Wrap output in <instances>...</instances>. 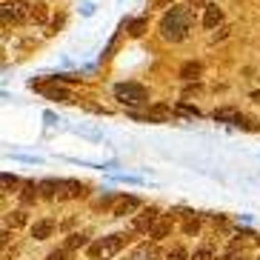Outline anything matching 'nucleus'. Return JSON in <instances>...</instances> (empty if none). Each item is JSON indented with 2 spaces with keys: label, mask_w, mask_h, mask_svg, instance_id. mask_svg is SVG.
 <instances>
[{
  "label": "nucleus",
  "mask_w": 260,
  "mask_h": 260,
  "mask_svg": "<svg viewBox=\"0 0 260 260\" xmlns=\"http://www.w3.org/2000/svg\"><path fill=\"white\" fill-rule=\"evenodd\" d=\"M157 257V249L154 246H140L138 254H135V260H154Z\"/></svg>",
  "instance_id": "obj_23"
},
{
  "label": "nucleus",
  "mask_w": 260,
  "mask_h": 260,
  "mask_svg": "<svg viewBox=\"0 0 260 260\" xmlns=\"http://www.w3.org/2000/svg\"><path fill=\"white\" fill-rule=\"evenodd\" d=\"M252 100H254V103H260V92H252Z\"/></svg>",
  "instance_id": "obj_33"
},
{
  "label": "nucleus",
  "mask_w": 260,
  "mask_h": 260,
  "mask_svg": "<svg viewBox=\"0 0 260 260\" xmlns=\"http://www.w3.org/2000/svg\"><path fill=\"white\" fill-rule=\"evenodd\" d=\"M75 135H80V138H89V140H103V132L94 129V126H75Z\"/></svg>",
  "instance_id": "obj_20"
},
{
  "label": "nucleus",
  "mask_w": 260,
  "mask_h": 260,
  "mask_svg": "<svg viewBox=\"0 0 260 260\" xmlns=\"http://www.w3.org/2000/svg\"><path fill=\"white\" fill-rule=\"evenodd\" d=\"M0 183H3V191H12V189H17V186H20V180H17V175H12V172H3Z\"/></svg>",
  "instance_id": "obj_22"
},
{
  "label": "nucleus",
  "mask_w": 260,
  "mask_h": 260,
  "mask_svg": "<svg viewBox=\"0 0 260 260\" xmlns=\"http://www.w3.org/2000/svg\"><path fill=\"white\" fill-rule=\"evenodd\" d=\"M80 12H83V17H92L94 15V3H83V6H80Z\"/></svg>",
  "instance_id": "obj_31"
},
{
  "label": "nucleus",
  "mask_w": 260,
  "mask_h": 260,
  "mask_svg": "<svg viewBox=\"0 0 260 260\" xmlns=\"http://www.w3.org/2000/svg\"><path fill=\"white\" fill-rule=\"evenodd\" d=\"M29 3H23V0H3V23H17V20H29Z\"/></svg>",
  "instance_id": "obj_5"
},
{
  "label": "nucleus",
  "mask_w": 260,
  "mask_h": 260,
  "mask_svg": "<svg viewBox=\"0 0 260 260\" xmlns=\"http://www.w3.org/2000/svg\"><path fill=\"white\" fill-rule=\"evenodd\" d=\"M183 217H186V220H183V232H186V235H198V232H200V217H198V214H194V212H183Z\"/></svg>",
  "instance_id": "obj_18"
},
{
  "label": "nucleus",
  "mask_w": 260,
  "mask_h": 260,
  "mask_svg": "<svg viewBox=\"0 0 260 260\" xmlns=\"http://www.w3.org/2000/svg\"><path fill=\"white\" fill-rule=\"evenodd\" d=\"M72 252L66 249V246H60V249H52V252L46 254V260H69Z\"/></svg>",
  "instance_id": "obj_24"
},
{
  "label": "nucleus",
  "mask_w": 260,
  "mask_h": 260,
  "mask_svg": "<svg viewBox=\"0 0 260 260\" xmlns=\"http://www.w3.org/2000/svg\"><path fill=\"white\" fill-rule=\"evenodd\" d=\"M220 23H223V9L217 3H206L203 6V26L206 29H217Z\"/></svg>",
  "instance_id": "obj_10"
},
{
  "label": "nucleus",
  "mask_w": 260,
  "mask_h": 260,
  "mask_svg": "<svg viewBox=\"0 0 260 260\" xmlns=\"http://www.w3.org/2000/svg\"><path fill=\"white\" fill-rule=\"evenodd\" d=\"M229 26H217V31H214V35H212V38H209V40H212V43H220V40H226V38H229Z\"/></svg>",
  "instance_id": "obj_26"
},
{
  "label": "nucleus",
  "mask_w": 260,
  "mask_h": 260,
  "mask_svg": "<svg viewBox=\"0 0 260 260\" xmlns=\"http://www.w3.org/2000/svg\"><path fill=\"white\" fill-rule=\"evenodd\" d=\"M26 223H29V214H26V209L6 212V217H3V226H9V229H20V226H26Z\"/></svg>",
  "instance_id": "obj_13"
},
{
  "label": "nucleus",
  "mask_w": 260,
  "mask_h": 260,
  "mask_svg": "<svg viewBox=\"0 0 260 260\" xmlns=\"http://www.w3.org/2000/svg\"><path fill=\"white\" fill-rule=\"evenodd\" d=\"M40 198V189L35 180H29V183H23V191H20V203L23 206H29V203H35V200Z\"/></svg>",
  "instance_id": "obj_17"
},
{
  "label": "nucleus",
  "mask_w": 260,
  "mask_h": 260,
  "mask_svg": "<svg viewBox=\"0 0 260 260\" xmlns=\"http://www.w3.org/2000/svg\"><path fill=\"white\" fill-rule=\"evenodd\" d=\"M203 75V66H200V63H194V60H189V63H183V66H180V77H183V80H198V77Z\"/></svg>",
  "instance_id": "obj_16"
},
{
  "label": "nucleus",
  "mask_w": 260,
  "mask_h": 260,
  "mask_svg": "<svg viewBox=\"0 0 260 260\" xmlns=\"http://www.w3.org/2000/svg\"><path fill=\"white\" fill-rule=\"evenodd\" d=\"M191 260H217L214 257V246L212 243H203L194 249V254H191Z\"/></svg>",
  "instance_id": "obj_21"
},
{
  "label": "nucleus",
  "mask_w": 260,
  "mask_h": 260,
  "mask_svg": "<svg viewBox=\"0 0 260 260\" xmlns=\"http://www.w3.org/2000/svg\"><path fill=\"white\" fill-rule=\"evenodd\" d=\"M49 17V9L43 6V3H31V9H29V20L31 23H43Z\"/></svg>",
  "instance_id": "obj_19"
},
{
  "label": "nucleus",
  "mask_w": 260,
  "mask_h": 260,
  "mask_svg": "<svg viewBox=\"0 0 260 260\" xmlns=\"http://www.w3.org/2000/svg\"><path fill=\"white\" fill-rule=\"evenodd\" d=\"M12 157H15V160H23V163H43L38 154H17V152H12Z\"/></svg>",
  "instance_id": "obj_27"
},
{
  "label": "nucleus",
  "mask_w": 260,
  "mask_h": 260,
  "mask_svg": "<svg viewBox=\"0 0 260 260\" xmlns=\"http://www.w3.org/2000/svg\"><path fill=\"white\" fill-rule=\"evenodd\" d=\"M31 89H40L43 92V98L49 100H60V103H69V92L66 89H60V86H49V83H40V80H29Z\"/></svg>",
  "instance_id": "obj_9"
},
{
  "label": "nucleus",
  "mask_w": 260,
  "mask_h": 260,
  "mask_svg": "<svg viewBox=\"0 0 260 260\" xmlns=\"http://www.w3.org/2000/svg\"><path fill=\"white\" fill-rule=\"evenodd\" d=\"M38 189H40V198L57 200V191H60V177H46V180H40Z\"/></svg>",
  "instance_id": "obj_12"
},
{
  "label": "nucleus",
  "mask_w": 260,
  "mask_h": 260,
  "mask_svg": "<svg viewBox=\"0 0 260 260\" xmlns=\"http://www.w3.org/2000/svg\"><path fill=\"white\" fill-rule=\"evenodd\" d=\"M214 120L217 123H229V126H237V129H249V120H246L243 112H237L232 106H223L214 112Z\"/></svg>",
  "instance_id": "obj_8"
},
{
  "label": "nucleus",
  "mask_w": 260,
  "mask_h": 260,
  "mask_svg": "<svg viewBox=\"0 0 260 260\" xmlns=\"http://www.w3.org/2000/svg\"><path fill=\"white\" fill-rule=\"evenodd\" d=\"M126 243H129V235H126V232H115V235L100 237V240L89 243V246H86V252H89V257H92V260H109V257H115Z\"/></svg>",
  "instance_id": "obj_3"
},
{
  "label": "nucleus",
  "mask_w": 260,
  "mask_h": 260,
  "mask_svg": "<svg viewBox=\"0 0 260 260\" xmlns=\"http://www.w3.org/2000/svg\"><path fill=\"white\" fill-rule=\"evenodd\" d=\"M43 120H46L49 126H57V123H60V117H54V112H43Z\"/></svg>",
  "instance_id": "obj_30"
},
{
  "label": "nucleus",
  "mask_w": 260,
  "mask_h": 260,
  "mask_svg": "<svg viewBox=\"0 0 260 260\" xmlns=\"http://www.w3.org/2000/svg\"><path fill=\"white\" fill-rule=\"evenodd\" d=\"M89 186L80 183V180H72V177H60V191H57V200H77L83 198Z\"/></svg>",
  "instance_id": "obj_7"
},
{
  "label": "nucleus",
  "mask_w": 260,
  "mask_h": 260,
  "mask_svg": "<svg viewBox=\"0 0 260 260\" xmlns=\"http://www.w3.org/2000/svg\"><path fill=\"white\" fill-rule=\"evenodd\" d=\"M115 180H120V183H143V177H135V175H115Z\"/></svg>",
  "instance_id": "obj_28"
},
{
  "label": "nucleus",
  "mask_w": 260,
  "mask_h": 260,
  "mask_svg": "<svg viewBox=\"0 0 260 260\" xmlns=\"http://www.w3.org/2000/svg\"><path fill=\"white\" fill-rule=\"evenodd\" d=\"M243 260H246V257H243Z\"/></svg>",
  "instance_id": "obj_34"
},
{
  "label": "nucleus",
  "mask_w": 260,
  "mask_h": 260,
  "mask_svg": "<svg viewBox=\"0 0 260 260\" xmlns=\"http://www.w3.org/2000/svg\"><path fill=\"white\" fill-rule=\"evenodd\" d=\"M115 100L120 106H129V109H140V106H149V89L135 80H126V83H115L112 89Z\"/></svg>",
  "instance_id": "obj_2"
},
{
  "label": "nucleus",
  "mask_w": 260,
  "mask_h": 260,
  "mask_svg": "<svg viewBox=\"0 0 260 260\" xmlns=\"http://www.w3.org/2000/svg\"><path fill=\"white\" fill-rule=\"evenodd\" d=\"M138 209H143L140 198H135V194H117L115 203L109 206V212H112V217H126V214H135Z\"/></svg>",
  "instance_id": "obj_6"
},
{
  "label": "nucleus",
  "mask_w": 260,
  "mask_h": 260,
  "mask_svg": "<svg viewBox=\"0 0 260 260\" xmlns=\"http://www.w3.org/2000/svg\"><path fill=\"white\" fill-rule=\"evenodd\" d=\"M163 214L157 206H146L140 209V214H135V220H132V232H140V235H149L154 229V223L160 220Z\"/></svg>",
  "instance_id": "obj_4"
},
{
  "label": "nucleus",
  "mask_w": 260,
  "mask_h": 260,
  "mask_svg": "<svg viewBox=\"0 0 260 260\" xmlns=\"http://www.w3.org/2000/svg\"><path fill=\"white\" fill-rule=\"evenodd\" d=\"M63 246H66L69 252H77V249L89 246V235H86V232H75V235H69L66 240H63Z\"/></svg>",
  "instance_id": "obj_15"
},
{
  "label": "nucleus",
  "mask_w": 260,
  "mask_h": 260,
  "mask_svg": "<svg viewBox=\"0 0 260 260\" xmlns=\"http://www.w3.org/2000/svg\"><path fill=\"white\" fill-rule=\"evenodd\" d=\"M191 31V9L189 6H169V12L160 17V38L169 43H180Z\"/></svg>",
  "instance_id": "obj_1"
},
{
  "label": "nucleus",
  "mask_w": 260,
  "mask_h": 260,
  "mask_svg": "<svg viewBox=\"0 0 260 260\" xmlns=\"http://www.w3.org/2000/svg\"><path fill=\"white\" fill-rule=\"evenodd\" d=\"M143 29H146V20H135V23H132V38H140V35H143Z\"/></svg>",
  "instance_id": "obj_29"
},
{
  "label": "nucleus",
  "mask_w": 260,
  "mask_h": 260,
  "mask_svg": "<svg viewBox=\"0 0 260 260\" xmlns=\"http://www.w3.org/2000/svg\"><path fill=\"white\" fill-rule=\"evenodd\" d=\"M52 235H54V220L52 217H43V220L31 223V237H35V240H49Z\"/></svg>",
  "instance_id": "obj_11"
},
{
  "label": "nucleus",
  "mask_w": 260,
  "mask_h": 260,
  "mask_svg": "<svg viewBox=\"0 0 260 260\" xmlns=\"http://www.w3.org/2000/svg\"><path fill=\"white\" fill-rule=\"evenodd\" d=\"M166 260H191V257H189V252H186V246H175V249L166 254Z\"/></svg>",
  "instance_id": "obj_25"
},
{
  "label": "nucleus",
  "mask_w": 260,
  "mask_h": 260,
  "mask_svg": "<svg viewBox=\"0 0 260 260\" xmlns=\"http://www.w3.org/2000/svg\"><path fill=\"white\" fill-rule=\"evenodd\" d=\"M200 6H206V0H189V9H200Z\"/></svg>",
  "instance_id": "obj_32"
},
{
  "label": "nucleus",
  "mask_w": 260,
  "mask_h": 260,
  "mask_svg": "<svg viewBox=\"0 0 260 260\" xmlns=\"http://www.w3.org/2000/svg\"><path fill=\"white\" fill-rule=\"evenodd\" d=\"M169 235H172V220H169V217H160V220L154 223V229L149 232L152 243H160L163 237H169Z\"/></svg>",
  "instance_id": "obj_14"
}]
</instances>
